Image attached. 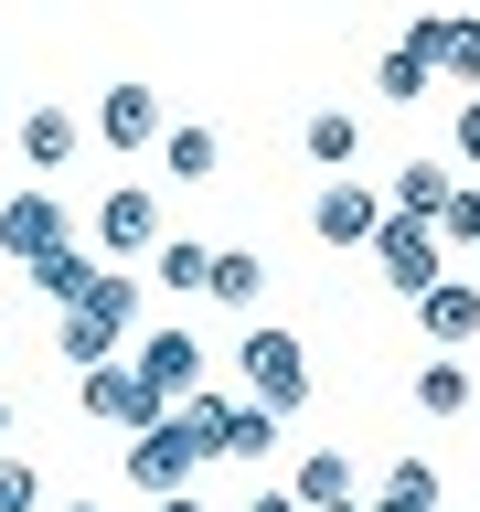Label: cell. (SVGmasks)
I'll return each mask as SVG.
<instances>
[{"instance_id":"cell-1","label":"cell","mask_w":480,"mask_h":512,"mask_svg":"<svg viewBox=\"0 0 480 512\" xmlns=\"http://www.w3.org/2000/svg\"><path fill=\"white\" fill-rule=\"evenodd\" d=\"M139 299H150V288L128 278V267H96V288L54 320V352L75 363V374H96V363H128V342H139Z\"/></svg>"},{"instance_id":"cell-2","label":"cell","mask_w":480,"mask_h":512,"mask_svg":"<svg viewBox=\"0 0 480 512\" xmlns=\"http://www.w3.org/2000/svg\"><path fill=\"white\" fill-rule=\"evenodd\" d=\"M235 363H246V406H267V416H299V406H310V352H299V331L256 320L246 342H235Z\"/></svg>"},{"instance_id":"cell-3","label":"cell","mask_w":480,"mask_h":512,"mask_svg":"<svg viewBox=\"0 0 480 512\" xmlns=\"http://www.w3.org/2000/svg\"><path fill=\"white\" fill-rule=\"evenodd\" d=\"M128 374L150 384L160 416H171V406H192V395H203V342H192L182 320H171V331H139V342H128Z\"/></svg>"},{"instance_id":"cell-4","label":"cell","mask_w":480,"mask_h":512,"mask_svg":"<svg viewBox=\"0 0 480 512\" xmlns=\"http://www.w3.org/2000/svg\"><path fill=\"white\" fill-rule=\"evenodd\" d=\"M310 235H320L331 256H363V246L384 235V192L352 182V171H342V182H320V192H310Z\"/></svg>"},{"instance_id":"cell-5","label":"cell","mask_w":480,"mask_h":512,"mask_svg":"<svg viewBox=\"0 0 480 512\" xmlns=\"http://www.w3.org/2000/svg\"><path fill=\"white\" fill-rule=\"evenodd\" d=\"M192 470H203V448L182 438V416H160L150 438H128V491H139V502H182Z\"/></svg>"},{"instance_id":"cell-6","label":"cell","mask_w":480,"mask_h":512,"mask_svg":"<svg viewBox=\"0 0 480 512\" xmlns=\"http://www.w3.org/2000/svg\"><path fill=\"white\" fill-rule=\"evenodd\" d=\"M75 406H86V427H118V438H150L160 427V395L128 363H96V374H75Z\"/></svg>"},{"instance_id":"cell-7","label":"cell","mask_w":480,"mask_h":512,"mask_svg":"<svg viewBox=\"0 0 480 512\" xmlns=\"http://www.w3.org/2000/svg\"><path fill=\"white\" fill-rule=\"evenodd\" d=\"M363 256H374V278L395 288V299H427V288H438V235H427V224H395V214H384V235Z\"/></svg>"},{"instance_id":"cell-8","label":"cell","mask_w":480,"mask_h":512,"mask_svg":"<svg viewBox=\"0 0 480 512\" xmlns=\"http://www.w3.org/2000/svg\"><path fill=\"white\" fill-rule=\"evenodd\" d=\"M406 54L427 64V75H448V86L480 96V22H470V11H448V22H406Z\"/></svg>"},{"instance_id":"cell-9","label":"cell","mask_w":480,"mask_h":512,"mask_svg":"<svg viewBox=\"0 0 480 512\" xmlns=\"http://www.w3.org/2000/svg\"><path fill=\"white\" fill-rule=\"evenodd\" d=\"M96 256H160V192L118 182L96 203Z\"/></svg>"},{"instance_id":"cell-10","label":"cell","mask_w":480,"mask_h":512,"mask_svg":"<svg viewBox=\"0 0 480 512\" xmlns=\"http://www.w3.org/2000/svg\"><path fill=\"white\" fill-rule=\"evenodd\" d=\"M0 246L22 256V267H43L54 246H75V224H64L54 192H11V203H0Z\"/></svg>"},{"instance_id":"cell-11","label":"cell","mask_w":480,"mask_h":512,"mask_svg":"<svg viewBox=\"0 0 480 512\" xmlns=\"http://www.w3.org/2000/svg\"><path fill=\"white\" fill-rule=\"evenodd\" d=\"M448 192H459V171H438V160H406V171L384 182V214H395V224H427V235H438Z\"/></svg>"},{"instance_id":"cell-12","label":"cell","mask_w":480,"mask_h":512,"mask_svg":"<svg viewBox=\"0 0 480 512\" xmlns=\"http://www.w3.org/2000/svg\"><path fill=\"white\" fill-rule=\"evenodd\" d=\"M96 139H107V150H150L160 139V96L150 86H107L96 96Z\"/></svg>"},{"instance_id":"cell-13","label":"cell","mask_w":480,"mask_h":512,"mask_svg":"<svg viewBox=\"0 0 480 512\" xmlns=\"http://www.w3.org/2000/svg\"><path fill=\"white\" fill-rule=\"evenodd\" d=\"M288 502H299V512H352V502H363V491H352V448H310L299 480H288Z\"/></svg>"},{"instance_id":"cell-14","label":"cell","mask_w":480,"mask_h":512,"mask_svg":"<svg viewBox=\"0 0 480 512\" xmlns=\"http://www.w3.org/2000/svg\"><path fill=\"white\" fill-rule=\"evenodd\" d=\"M416 331H427V342H480V288L470 278H438V288H427V299H416Z\"/></svg>"},{"instance_id":"cell-15","label":"cell","mask_w":480,"mask_h":512,"mask_svg":"<svg viewBox=\"0 0 480 512\" xmlns=\"http://www.w3.org/2000/svg\"><path fill=\"white\" fill-rule=\"evenodd\" d=\"M11 139H22V160H32V171H64V160L86 150V118H75V107H32Z\"/></svg>"},{"instance_id":"cell-16","label":"cell","mask_w":480,"mask_h":512,"mask_svg":"<svg viewBox=\"0 0 480 512\" xmlns=\"http://www.w3.org/2000/svg\"><path fill=\"white\" fill-rule=\"evenodd\" d=\"M470 406H480L470 363H459V352H427V363H416V416H470Z\"/></svg>"},{"instance_id":"cell-17","label":"cell","mask_w":480,"mask_h":512,"mask_svg":"<svg viewBox=\"0 0 480 512\" xmlns=\"http://www.w3.org/2000/svg\"><path fill=\"white\" fill-rule=\"evenodd\" d=\"M299 150H310L320 171H331V182H342V160H363V107H320V118L299 128Z\"/></svg>"},{"instance_id":"cell-18","label":"cell","mask_w":480,"mask_h":512,"mask_svg":"<svg viewBox=\"0 0 480 512\" xmlns=\"http://www.w3.org/2000/svg\"><path fill=\"white\" fill-rule=\"evenodd\" d=\"M203 278H214V246L160 235V256H150V288H160V299H203Z\"/></svg>"},{"instance_id":"cell-19","label":"cell","mask_w":480,"mask_h":512,"mask_svg":"<svg viewBox=\"0 0 480 512\" xmlns=\"http://www.w3.org/2000/svg\"><path fill=\"white\" fill-rule=\"evenodd\" d=\"M203 299H224V310H256V299H267V256L214 246V278H203Z\"/></svg>"},{"instance_id":"cell-20","label":"cell","mask_w":480,"mask_h":512,"mask_svg":"<svg viewBox=\"0 0 480 512\" xmlns=\"http://www.w3.org/2000/svg\"><path fill=\"white\" fill-rule=\"evenodd\" d=\"M438 459H395V470H384V491H374V512H438Z\"/></svg>"},{"instance_id":"cell-21","label":"cell","mask_w":480,"mask_h":512,"mask_svg":"<svg viewBox=\"0 0 480 512\" xmlns=\"http://www.w3.org/2000/svg\"><path fill=\"white\" fill-rule=\"evenodd\" d=\"M32 288H43L54 310H75V299H86V288H96V256H86V246H54V256H43V267H32Z\"/></svg>"},{"instance_id":"cell-22","label":"cell","mask_w":480,"mask_h":512,"mask_svg":"<svg viewBox=\"0 0 480 512\" xmlns=\"http://www.w3.org/2000/svg\"><path fill=\"white\" fill-rule=\"evenodd\" d=\"M160 160H171V171H182V182H214V160H224V139L203 118L192 128H160Z\"/></svg>"},{"instance_id":"cell-23","label":"cell","mask_w":480,"mask_h":512,"mask_svg":"<svg viewBox=\"0 0 480 512\" xmlns=\"http://www.w3.org/2000/svg\"><path fill=\"white\" fill-rule=\"evenodd\" d=\"M278 438H288V416H267V406H235V438H224V459L267 470V459H278Z\"/></svg>"},{"instance_id":"cell-24","label":"cell","mask_w":480,"mask_h":512,"mask_svg":"<svg viewBox=\"0 0 480 512\" xmlns=\"http://www.w3.org/2000/svg\"><path fill=\"white\" fill-rule=\"evenodd\" d=\"M427 86H438V75H427V64H416L406 43H395V54L374 64V96H384V107H416V96H427Z\"/></svg>"},{"instance_id":"cell-25","label":"cell","mask_w":480,"mask_h":512,"mask_svg":"<svg viewBox=\"0 0 480 512\" xmlns=\"http://www.w3.org/2000/svg\"><path fill=\"white\" fill-rule=\"evenodd\" d=\"M0 512H43V470L22 448H0Z\"/></svg>"},{"instance_id":"cell-26","label":"cell","mask_w":480,"mask_h":512,"mask_svg":"<svg viewBox=\"0 0 480 512\" xmlns=\"http://www.w3.org/2000/svg\"><path fill=\"white\" fill-rule=\"evenodd\" d=\"M438 246H480V192H470V182L448 192V214H438Z\"/></svg>"},{"instance_id":"cell-27","label":"cell","mask_w":480,"mask_h":512,"mask_svg":"<svg viewBox=\"0 0 480 512\" xmlns=\"http://www.w3.org/2000/svg\"><path fill=\"white\" fill-rule=\"evenodd\" d=\"M459 160H480V96L459 107Z\"/></svg>"},{"instance_id":"cell-28","label":"cell","mask_w":480,"mask_h":512,"mask_svg":"<svg viewBox=\"0 0 480 512\" xmlns=\"http://www.w3.org/2000/svg\"><path fill=\"white\" fill-rule=\"evenodd\" d=\"M246 512H299V502H288V491H256V502H246Z\"/></svg>"},{"instance_id":"cell-29","label":"cell","mask_w":480,"mask_h":512,"mask_svg":"<svg viewBox=\"0 0 480 512\" xmlns=\"http://www.w3.org/2000/svg\"><path fill=\"white\" fill-rule=\"evenodd\" d=\"M150 512H203V502H192V491H182V502H150Z\"/></svg>"},{"instance_id":"cell-30","label":"cell","mask_w":480,"mask_h":512,"mask_svg":"<svg viewBox=\"0 0 480 512\" xmlns=\"http://www.w3.org/2000/svg\"><path fill=\"white\" fill-rule=\"evenodd\" d=\"M0 448H11V395H0Z\"/></svg>"},{"instance_id":"cell-31","label":"cell","mask_w":480,"mask_h":512,"mask_svg":"<svg viewBox=\"0 0 480 512\" xmlns=\"http://www.w3.org/2000/svg\"><path fill=\"white\" fill-rule=\"evenodd\" d=\"M64 512H96V502H64Z\"/></svg>"},{"instance_id":"cell-32","label":"cell","mask_w":480,"mask_h":512,"mask_svg":"<svg viewBox=\"0 0 480 512\" xmlns=\"http://www.w3.org/2000/svg\"><path fill=\"white\" fill-rule=\"evenodd\" d=\"M0 128H11V107H0Z\"/></svg>"},{"instance_id":"cell-33","label":"cell","mask_w":480,"mask_h":512,"mask_svg":"<svg viewBox=\"0 0 480 512\" xmlns=\"http://www.w3.org/2000/svg\"><path fill=\"white\" fill-rule=\"evenodd\" d=\"M352 512H374V502H352Z\"/></svg>"},{"instance_id":"cell-34","label":"cell","mask_w":480,"mask_h":512,"mask_svg":"<svg viewBox=\"0 0 480 512\" xmlns=\"http://www.w3.org/2000/svg\"><path fill=\"white\" fill-rule=\"evenodd\" d=\"M470 384H480V363H470Z\"/></svg>"}]
</instances>
